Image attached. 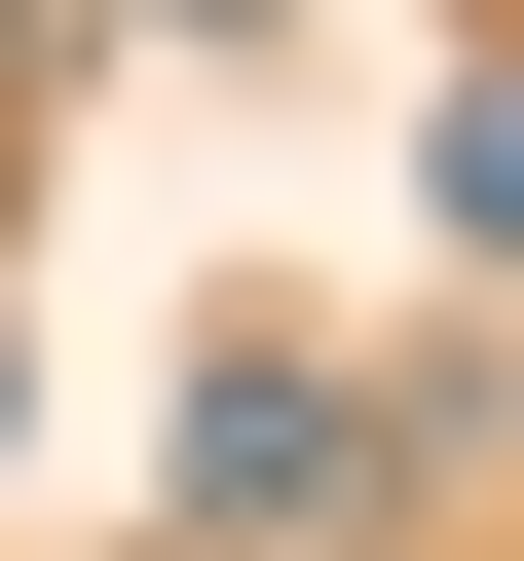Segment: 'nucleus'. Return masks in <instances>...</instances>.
I'll use <instances>...</instances> for the list:
<instances>
[{"instance_id":"nucleus-1","label":"nucleus","mask_w":524,"mask_h":561,"mask_svg":"<svg viewBox=\"0 0 524 561\" xmlns=\"http://www.w3.org/2000/svg\"><path fill=\"white\" fill-rule=\"evenodd\" d=\"M187 486H225V524H338V486H375V412H338L300 337H225V375H187Z\"/></svg>"},{"instance_id":"nucleus-2","label":"nucleus","mask_w":524,"mask_h":561,"mask_svg":"<svg viewBox=\"0 0 524 561\" xmlns=\"http://www.w3.org/2000/svg\"><path fill=\"white\" fill-rule=\"evenodd\" d=\"M412 225H449V262H524V76H449V113H412Z\"/></svg>"},{"instance_id":"nucleus-3","label":"nucleus","mask_w":524,"mask_h":561,"mask_svg":"<svg viewBox=\"0 0 524 561\" xmlns=\"http://www.w3.org/2000/svg\"><path fill=\"white\" fill-rule=\"evenodd\" d=\"M150 38H262V0H150Z\"/></svg>"}]
</instances>
